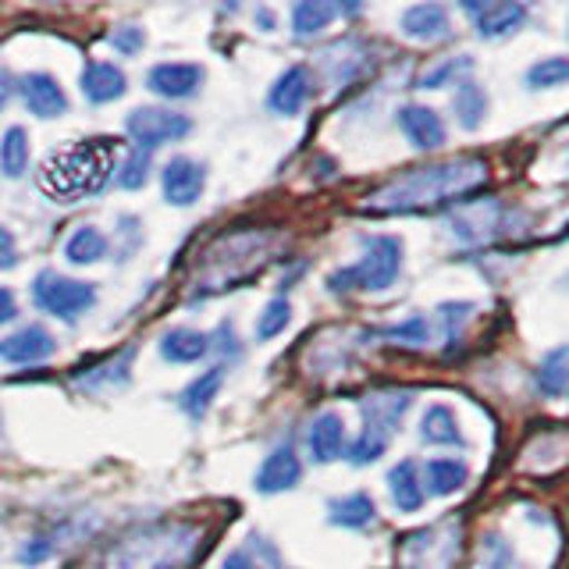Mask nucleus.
I'll list each match as a JSON object with an SVG mask.
<instances>
[{
    "mask_svg": "<svg viewBox=\"0 0 569 569\" xmlns=\"http://www.w3.org/2000/svg\"><path fill=\"white\" fill-rule=\"evenodd\" d=\"M488 160L480 157H456L441 160V164L409 168L406 174L385 182L378 192H370L363 213L391 218V213H423L449 203H467L488 186Z\"/></svg>",
    "mask_w": 569,
    "mask_h": 569,
    "instance_id": "1",
    "label": "nucleus"
},
{
    "mask_svg": "<svg viewBox=\"0 0 569 569\" xmlns=\"http://www.w3.org/2000/svg\"><path fill=\"white\" fill-rule=\"evenodd\" d=\"M114 160H118V139L111 136L68 142V147L47 153L40 168V186L53 200L76 203L82 196H93L111 182Z\"/></svg>",
    "mask_w": 569,
    "mask_h": 569,
    "instance_id": "2",
    "label": "nucleus"
},
{
    "mask_svg": "<svg viewBox=\"0 0 569 569\" xmlns=\"http://www.w3.org/2000/svg\"><path fill=\"white\" fill-rule=\"evenodd\" d=\"M200 548V527L186 520H157L129 530L107 551L100 569H182Z\"/></svg>",
    "mask_w": 569,
    "mask_h": 569,
    "instance_id": "3",
    "label": "nucleus"
},
{
    "mask_svg": "<svg viewBox=\"0 0 569 569\" xmlns=\"http://www.w3.org/2000/svg\"><path fill=\"white\" fill-rule=\"evenodd\" d=\"M363 257L328 274L331 292H385L402 271V242L396 236H363Z\"/></svg>",
    "mask_w": 569,
    "mask_h": 569,
    "instance_id": "4",
    "label": "nucleus"
},
{
    "mask_svg": "<svg viewBox=\"0 0 569 569\" xmlns=\"http://www.w3.org/2000/svg\"><path fill=\"white\" fill-rule=\"evenodd\" d=\"M409 406H413V391H373V396L360 402L363 431L349 449L352 467H370V462H378L385 456L391 435L399 431L402 417L409 413Z\"/></svg>",
    "mask_w": 569,
    "mask_h": 569,
    "instance_id": "5",
    "label": "nucleus"
},
{
    "mask_svg": "<svg viewBox=\"0 0 569 569\" xmlns=\"http://www.w3.org/2000/svg\"><path fill=\"white\" fill-rule=\"evenodd\" d=\"M527 224V213L498 200H467L452 210V236L467 246L509 239Z\"/></svg>",
    "mask_w": 569,
    "mask_h": 569,
    "instance_id": "6",
    "label": "nucleus"
},
{
    "mask_svg": "<svg viewBox=\"0 0 569 569\" xmlns=\"http://www.w3.org/2000/svg\"><path fill=\"white\" fill-rule=\"evenodd\" d=\"M32 302L43 313L58 317V320H79L86 310L97 307V284L64 278L58 271H40L32 281Z\"/></svg>",
    "mask_w": 569,
    "mask_h": 569,
    "instance_id": "7",
    "label": "nucleus"
},
{
    "mask_svg": "<svg viewBox=\"0 0 569 569\" xmlns=\"http://www.w3.org/2000/svg\"><path fill=\"white\" fill-rule=\"evenodd\" d=\"M459 556V523L438 520L417 533H406L399 559L402 569H452Z\"/></svg>",
    "mask_w": 569,
    "mask_h": 569,
    "instance_id": "8",
    "label": "nucleus"
},
{
    "mask_svg": "<svg viewBox=\"0 0 569 569\" xmlns=\"http://www.w3.org/2000/svg\"><path fill=\"white\" fill-rule=\"evenodd\" d=\"M124 132L136 139L139 150H157L164 142H178L192 132V118L164 111V107H136V111L124 118Z\"/></svg>",
    "mask_w": 569,
    "mask_h": 569,
    "instance_id": "9",
    "label": "nucleus"
},
{
    "mask_svg": "<svg viewBox=\"0 0 569 569\" xmlns=\"http://www.w3.org/2000/svg\"><path fill=\"white\" fill-rule=\"evenodd\" d=\"M160 189L171 207H192L207 189V168L192 157H171L160 171Z\"/></svg>",
    "mask_w": 569,
    "mask_h": 569,
    "instance_id": "10",
    "label": "nucleus"
},
{
    "mask_svg": "<svg viewBox=\"0 0 569 569\" xmlns=\"http://www.w3.org/2000/svg\"><path fill=\"white\" fill-rule=\"evenodd\" d=\"M207 79L203 64H192V61H164V64H153L147 71V89L164 100H189L200 93V86Z\"/></svg>",
    "mask_w": 569,
    "mask_h": 569,
    "instance_id": "11",
    "label": "nucleus"
},
{
    "mask_svg": "<svg viewBox=\"0 0 569 569\" xmlns=\"http://www.w3.org/2000/svg\"><path fill=\"white\" fill-rule=\"evenodd\" d=\"M58 352V342L43 325H26L18 328L14 335L0 338V360L14 363V367H32V363H43L50 356Z\"/></svg>",
    "mask_w": 569,
    "mask_h": 569,
    "instance_id": "12",
    "label": "nucleus"
},
{
    "mask_svg": "<svg viewBox=\"0 0 569 569\" xmlns=\"http://www.w3.org/2000/svg\"><path fill=\"white\" fill-rule=\"evenodd\" d=\"M18 93H22L26 107H29V114L36 118H61L68 111V97H64V89L61 82L47 76V71H29V76L14 86Z\"/></svg>",
    "mask_w": 569,
    "mask_h": 569,
    "instance_id": "13",
    "label": "nucleus"
},
{
    "mask_svg": "<svg viewBox=\"0 0 569 569\" xmlns=\"http://www.w3.org/2000/svg\"><path fill=\"white\" fill-rule=\"evenodd\" d=\"M299 477H302V462L296 449L292 445H278V449L260 462L253 488L260 495H281V491H292L299 485Z\"/></svg>",
    "mask_w": 569,
    "mask_h": 569,
    "instance_id": "14",
    "label": "nucleus"
},
{
    "mask_svg": "<svg viewBox=\"0 0 569 569\" xmlns=\"http://www.w3.org/2000/svg\"><path fill=\"white\" fill-rule=\"evenodd\" d=\"M310 93H313L310 68L292 64V68H284L281 76L274 79L271 93H267V103H271V111H274V114L292 118V114H299V111H302V107H307Z\"/></svg>",
    "mask_w": 569,
    "mask_h": 569,
    "instance_id": "15",
    "label": "nucleus"
},
{
    "mask_svg": "<svg viewBox=\"0 0 569 569\" xmlns=\"http://www.w3.org/2000/svg\"><path fill=\"white\" fill-rule=\"evenodd\" d=\"M399 29L402 36L417 43H441L452 36V22H449V11L441 4H413L406 8L402 18H399Z\"/></svg>",
    "mask_w": 569,
    "mask_h": 569,
    "instance_id": "16",
    "label": "nucleus"
},
{
    "mask_svg": "<svg viewBox=\"0 0 569 569\" xmlns=\"http://www.w3.org/2000/svg\"><path fill=\"white\" fill-rule=\"evenodd\" d=\"M462 11L473 18L480 40H502L527 22L523 4H462Z\"/></svg>",
    "mask_w": 569,
    "mask_h": 569,
    "instance_id": "17",
    "label": "nucleus"
},
{
    "mask_svg": "<svg viewBox=\"0 0 569 569\" xmlns=\"http://www.w3.org/2000/svg\"><path fill=\"white\" fill-rule=\"evenodd\" d=\"M399 129L417 150H441L445 147V124H441L438 111H431V107H423V103L399 107Z\"/></svg>",
    "mask_w": 569,
    "mask_h": 569,
    "instance_id": "18",
    "label": "nucleus"
},
{
    "mask_svg": "<svg viewBox=\"0 0 569 569\" xmlns=\"http://www.w3.org/2000/svg\"><path fill=\"white\" fill-rule=\"evenodd\" d=\"M79 86L89 103H111L129 93V79H124V71L111 61H89L79 76Z\"/></svg>",
    "mask_w": 569,
    "mask_h": 569,
    "instance_id": "19",
    "label": "nucleus"
},
{
    "mask_svg": "<svg viewBox=\"0 0 569 569\" xmlns=\"http://www.w3.org/2000/svg\"><path fill=\"white\" fill-rule=\"evenodd\" d=\"M307 445H310V456L313 462H335L346 456V420L338 413H320L313 417L310 431H307Z\"/></svg>",
    "mask_w": 569,
    "mask_h": 569,
    "instance_id": "20",
    "label": "nucleus"
},
{
    "mask_svg": "<svg viewBox=\"0 0 569 569\" xmlns=\"http://www.w3.org/2000/svg\"><path fill=\"white\" fill-rule=\"evenodd\" d=\"M420 480H423V491L427 495L449 498V495H456L470 480V467L462 459H456V456H438V459H427L423 462Z\"/></svg>",
    "mask_w": 569,
    "mask_h": 569,
    "instance_id": "21",
    "label": "nucleus"
},
{
    "mask_svg": "<svg viewBox=\"0 0 569 569\" xmlns=\"http://www.w3.org/2000/svg\"><path fill=\"white\" fill-rule=\"evenodd\" d=\"M388 491H391V502H396L399 512H420L427 502V491H423V480H420V467L413 459H402L399 467L388 470Z\"/></svg>",
    "mask_w": 569,
    "mask_h": 569,
    "instance_id": "22",
    "label": "nucleus"
},
{
    "mask_svg": "<svg viewBox=\"0 0 569 569\" xmlns=\"http://www.w3.org/2000/svg\"><path fill=\"white\" fill-rule=\"evenodd\" d=\"M221 385H224V367H210V370L200 373V378H192L182 388V396H178V406H182V413L189 420H203L210 413L213 399H218Z\"/></svg>",
    "mask_w": 569,
    "mask_h": 569,
    "instance_id": "23",
    "label": "nucleus"
},
{
    "mask_svg": "<svg viewBox=\"0 0 569 569\" xmlns=\"http://www.w3.org/2000/svg\"><path fill=\"white\" fill-rule=\"evenodd\" d=\"M207 352H210V335L196 328H171L160 338V356L168 363H200Z\"/></svg>",
    "mask_w": 569,
    "mask_h": 569,
    "instance_id": "24",
    "label": "nucleus"
},
{
    "mask_svg": "<svg viewBox=\"0 0 569 569\" xmlns=\"http://www.w3.org/2000/svg\"><path fill=\"white\" fill-rule=\"evenodd\" d=\"M328 520L335 527L360 530V527H370L373 520H378V506H373V498L367 491H352V495H342V498H331Z\"/></svg>",
    "mask_w": 569,
    "mask_h": 569,
    "instance_id": "25",
    "label": "nucleus"
},
{
    "mask_svg": "<svg viewBox=\"0 0 569 569\" xmlns=\"http://www.w3.org/2000/svg\"><path fill=\"white\" fill-rule=\"evenodd\" d=\"M132 356H136V346L121 349L111 360H103L100 367L86 370V373H76V385L82 391H100V388H121L129 381V367H132Z\"/></svg>",
    "mask_w": 569,
    "mask_h": 569,
    "instance_id": "26",
    "label": "nucleus"
},
{
    "mask_svg": "<svg viewBox=\"0 0 569 569\" xmlns=\"http://www.w3.org/2000/svg\"><path fill=\"white\" fill-rule=\"evenodd\" d=\"M420 438L427 441V445H456V449H462V431H459V420H456V413L449 406H441V402H435V406H427L423 409V420H420Z\"/></svg>",
    "mask_w": 569,
    "mask_h": 569,
    "instance_id": "27",
    "label": "nucleus"
},
{
    "mask_svg": "<svg viewBox=\"0 0 569 569\" xmlns=\"http://www.w3.org/2000/svg\"><path fill=\"white\" fill-rule=\"evenodd\" d=\"M452 111H456V118H459L462 129L473 132V129H480V124H485V118H488V93H485V89H480L477 82L462 79V82H456Z\"/></svg>",
    "mask_w": 569,
    "mask_h": 569,
    "instance_id": "28",
    "label": "nucleus"
},
{
    "mask_svg": "<svg viewBox=\"0 0 569 569\" xmlns=\"http://www.w3.org/2000/svg\"><path fill=\"white\" fill-rule=\"evenodd\" d=\"M64 257H68V263H76V267L100 263L107 257V236H103L100 228H93V224H82V228H76L68 236Z\"/></svg>",
    "mask_w": 569,
    "mask_h": 569,
    "instance_id": "29",
    "label": "nucleus"
},
{
    "mask_svg": "<svg viewBox=\"0 0 569 569\" xmlns=\"http://www.w3.org/2000/svg\"><path fill=\"white\" fill-rule=\"evenodd\" d=\"M26 171H29V132L22 124H11V129L0 136V174L22 178Z\"/></svg>",
    "mask_w": 569,
    "mask_h": 569,
    "instance_id": "30",
    "label": "nucleus"
},
{
    "mask_svg": "<svg viewBox=\"0 0 569 569\" xmlns=\"http://www.w3.org/2000/svg\"><path fill=\"white\" fill-rule=\"evenodd\" d=\"M338 14L335 4H325V0H299L292 8V32L299 40H310V36L325 32L331 26V18Z\"/></svg>",
    "mask_w": 569,
    "mask_h": 569,
    "instance_id": "31",
    "label": "nucleus"
},
{
    "mask_svg": "<svg viewBox=\"0 0 569 569\" xmlns=\"http://www.w3.org/2000/svg\"><path fill=\"white\" fill-rule=\"evenodd\" d=\"M566 360H569V352H566V346H559V349H551L541 360V367H538V385H541V391L548 399H562L566 396V381H569Z\"/></svg>",
    "mask_w": 569,
    "mask_h": 569,
    "instance_id": "32",
    "label": "nucleus"
},
{
    "mask_svg": "<svg viewBox=\"0 0 569 569\" xmlns=\"http://www.w3.org/2000/svg\"><path fill=\"white\" fill-rule=\"evenodd\" d=\"M385 338H388V342H396V346L423 349L427 342H431V325H427L423 313H413V317H406L402 325L385 328Z\"/></svg>",
    "mask_w": 569,
    "mask_h": 569,
    "instance_id": "33",
    "label": "nucleus"
},
{
    "mask_svg": "<svg viewBox=\"0 0 569 569\" xmlns=\"http://www.w3.org/2000/svg\"><path fill=\"white\" fill-rule=\"evenodd\" d=\"M470 68H473V61H470V58H452V61H441L438 68L423 71L420 82H417V89H445V86H456V82H462V79L470 76Z\"/></svg>",
    "mask_w": 569,
    "mask_h": 569,
    "instance_id": "34",
    "label": "nucleus"
},
{
    "mask_svg": "<svg viewBox=\"0 0 569 569\" xmlns=\"http://www.w3.org/2000/svg\"><path fill=\"white\" fill-rule=\"evenodd\" d=\"M289 320H292V307H289V299H271L263 307V313L257 317V338L260 342H271V338H278L284 328H289Z\"/></svg>",
    "mask_w": 569,
    "mask_h": 569,
    "instance_id": "35",
    "label": "nucleus"
},
{
    "mask_svg": "<svg viewBox=\"0 0 569 569\" xmlns=\"http://www.w3.org/2000/svg\"><path fill=\"white\" fill-rule=\"evenodd\" d=\"M473 313V302H441L438 307V317L445 325V342H449V352L462 342V328H467V320Z\"/></svg>",
    "mask_w": 569,
    "mask_h": 569,
    "instance_id": "36",
    "label": "nucleus"
},
{
    "mask_svg": "<svg viewBox=\"0 0 569 569\" xmlns=\"http://www.w3.org/2000/svg\"><path fill=\"white\" fill-rule=\"evenodd\" d=\"M569 79V61L566 58H545L527 71V86L530 89H556L566 86Z\"/></svg>",
    "mask_w": 569,
    "mask_h": 569,
    "instance_id": "37",
    "label": "nucleus"
},
{
    "mask_svg": "<svg viewBox=\"0 0 569 569\" xmlns=\"http://www.w3.org/2000/svg\"><path fill=\"white\" fill-rule=\"evenodd\" d=\"M150 150H132L129 157H124V164H121V171H118V189H142L147 186V178H150Z\"/></svg>",
    "mask_w": 569,
    "mask_h": 569,
    "instance_id": "38",
    "label": "nucleus"
},
{
    "mask_svg": "<svg viewBox=\"0 0 569 569\" xmlns=\"http://www.w3.org/2000/svg\"><path fill=\"white\" fill-rule=\"evenodd\" d=\"M111 47L118 50V53H124V58H132V53H139L142 47H147V32H142L139 26H118L111 36Z\"/></svg>",
    "mask_w": 569,
    "mask_h": 569,
    "instance_id": "39",
    "label": "nucleus"
},
{
    "mask_svg": "<svg viewBox=\"0 0 569 569\" xmlns=\"http://www.w3.org/2000/svg\"><path fill=\"white\" fill-rule=\"evenodd\" d=\"M485 569H527L520 562V556L512 551V545H506L502 538H488V559Z\"/></svg>",
    "mask_w": 569,
    "mask_h": 569,
    "instance_id": "40",
    "label": "nucleus"
},
{
    "mask_svg": "<svg viewBox=\"0 0 569 569\" xmlns=\"http://www.w3.org/2000/svg\"><path fill=\"white\" fill-rule=\"evenodd\" d=\"M18 267V246H14V236L0 224V271H11Z\"/></svg>",
    "mask_w": 569,
    "mask_h": 569,
    "instance_id": "41",
    "label": "nucleus"
},
{
    "mask_svg": "<svg viewBox=\"0 0 569 569\" xmlns=\"http://www.w3.org/2000/svg\"><path fill=\"white\" fill-rule=\"evenodd\" d=\"M221 569H263L249 551H242V548H236V551H228L224 556V562H221Z\"/></svg>",
    "mask_w": 569,
    "mask_h": 569,
    "instance_id": "42",
    "label": "nucleus"
},
{
    "mask_svg": "<svg viewBox=\"0 0 569 569\" xmlns=\"http://www.w3.org/2000/svg\"><path fill=\"white\" fill-rule=\"evenodd\" d=\"M14 317H18L14 292H11V289H0V325H11Z\"/></svg>",
    "mask_w": 569,
    "mask_h": 569,
    "instance_id": "43",
    "label": "nucleus"
},
{
    "mask_svg": "<svg viewBox=\"0 0 569 569\" xmlns=\"http://www.w3.org/2000/svg\"><path fill=\"white\" fill-rule=\"evenodd\" d=\"M14 97V79L8 76V71H0V107H8Z\"/></svg>",
    "mask_w": 569,
    "mask_h": 569,
    "instance_id": "44",
    "label": "nucleus"
},
{
    "mask_svg": "<svg viewBox=\"0 0 569 569\" xmlns=\"http://www.w3.org/2000/svg\"><path fill=\"white\" fill-rule=\"evenodd\" d=\"M257 18H260V26H263V29H274V14H271V11H263V8H260Z\"/></svg>",
    "mask_w": 569,
    "mask_h": 569,
    "instance_id": "45",
    "label": "nucleus"
}]
</instances>
